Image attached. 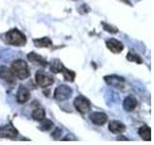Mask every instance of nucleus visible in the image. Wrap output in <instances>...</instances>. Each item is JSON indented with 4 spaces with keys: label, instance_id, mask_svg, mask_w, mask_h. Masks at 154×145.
I'll return each instance as SVG.
<instances>
[{
    "label": "nucleus",
    "instance_id": "1",
    "mask_svg": "<svg viewBox=\"0 0 154 145\" xmlns=\"http://www.w3.org/2000/svg\"><path fill=\"white\" fill-rule=\"evenodd\" d=\"M49 69L50 72H53V74H62L64 76V79L66 81L69 82H73L75 77H76V74L74 71H71L63 64V62L59 59H53L51 60L49 63Z\"/></svg>",
    "mask_w": 154,
    "mask_h": 145
},
{
    "label": "nucleus",
    "instance_id": "2",
    "mask_svg": "<svg viewBox=\"0 0 154 145\" xmlns=\"http://www.w3.org/2000/svg\"><path fill=\"white\" fill-rule=\"evenodd\" d=\"M4 42L8 45L14 46V47H23L26 45L27 38L24 34L18 30L17 28H12L3 35Z\"/></svg>",
    "mask_w": 154,
    "mask_h": 145
},
{
    "label": "nucleus",
    "instance_id": "3",
    "mask_svg": "<svg viewBox=\"0 0 154 145\" xmlns=\"http://www.w3.org/2000/svg\"><path fill=\"white\" fill-rule=\"evenodd\" d=\"M11 70L19 80H24L30 76V70L27 63L22 59H17L12 62Z\"/></svg>",
    "mask_w": 154,
    "mask_h": 145
},
{
    "label": "nucleus",
    "instance_id": "4",
    "mask_svg": "<svg viewBox=\"0 0 154 145\" xmlns=\"http://www.w3.org/2000/svg\"><path fill=\"white\" fill-rule=\"evenodd\" d=\"M73 105H74L75 109L81 114L88 113L91 108L90 100L88 98H86V97L83 95H79L76 97L73 101Z\"/></svg>",
    "mask_w": 154,
    "mask_h": 145
},
{
    "label": "nucleus",
    "instance_id": "5",
    "mask_svg": "<svg viewBox=\"0 0 154 145\" xmlns=\"http://www.w3.org/2000/svg\"><path fill=\"white\" fill-rule=\"evenodd\" d=\"M35 80L37 85L42 87V88H47L54 83V77L42 70L37 71L35 75Z\"/></svg>",
    "mask_w": 154,
    "mask_h": 145
},
{
    "label": "nucleus",
    "instance_id": "6",
    "mask_svg": "<svg viewBox=\"0 0 154 145\" xmlns=\"http://www.w3.org/2000/svg\"><path fill=\"white\" fill-rule=\"evenodd\" d=\"M72 93H73V90L71 89V87L65 85V84H62V85H59L58 87H56L54 94H53V97H54V99L56 101L64 102V101L69 100L72 96Z\"/></svg>",
    "mask_w": 154,
    "mask_h": 145
},
{
    "label": "nucleus",
    "instance_id": "7",
    "mask_svg": "<svg viewBox=\"0 0 154 145\" xmlns=\"http://www.w3.org/2000/svg\"><path fill=\"white\" fill-rule=\"evenodd\" d=\"M103 79L108 85L114 87V88L119 89V90H124V87H125L124 77L119 76L118 75H108V76H105L103 77Z\"/></svg>",
    "mask_w": 154,
    "mask_h": 145
},
{
    "label": "nucleus",
    "instance_id": "8",
    "mask_svg": "<svg viewBox=\"0 0 154 145\" xmlns=\"http://www.w3.org/2000/svg\"><path fill=\"white\" fill-rule=\"evenodd\" d=\"M18 135V130L14 127L13 124H7L0 127V138L17 139Z\"/></svg>",
    "mask_w": 154,
    "mask_h": 145
},
{
    "label": "nucleus",
    "instance_id": "9",
    "mask_svg": "<svg viewBox=\"0 0 154 145\" xmlns=\"http://www.w3.org/2000/svg\"><path fill=\"white\" fill-rule=\"evenodd\" d=\"M0 79H3L5 82H7L9 84H14L17 82V77L14 75L11 68L5 66L0 68Z\"/></svg>",
    "mask_w": 154,
    "mask_h": 145
},
{
    "label": "nucleus",
    "instance_id": "10",
    "mask_svg": "<svg viewBox=\"0 0 154 145\" xmlns=\"http://www.w3.org/2000/svg\"><path fill=\"white\" fill-rule=\"evenodd\" d=\"M105 45L111 52L116 53V54L120 53L124 48L123 44L120 41L117 40V39H114V38H111V39H108V40H106Z\"/></svg>",
    "mask_w": 154,
    "mask_h": 145
},
{
    "label": "nucleus",
    "instance_id": "11",
    "mask_svg": "<svg viewBox=\"0 0 154 145\" xmlns=\"http://www.w3.org/2000/svg\"><path fill=\"white\" fill-rule=\"evenodd\" d=\"M91 122L96 126H103L107 123L108 116L104 112H98V111H94L89 116Z\"/></svg>",
    "mask_w": 154,
    "mask_h": 145
},
{
    "label": "nucleus",
    "instance_id": "12",
    "mask_svg": "<svg viewBox=\"0 0 154 145\" xmlns=\"http://www.w3.org/2000/svg\"><path fill=\"white\" fill-rule=\"evenodd\" d=\"M27 59L29 62H31L35 65L41 66L42 68H46L48 66V62L46 61L45 58H43L42 55L38 54L35 51L29 52L27 54Z\"/></svg>",
    "mask_w": 154,
    "mask_h": 145
},
{
    "label": "nucleus",
    "instance_id": "13",
    "mask_svg": "<svg viewBox=\"0 0 154 145\" xmlns=\"http://www.w3.org/2000/svg\"><path fill=\"white\" fill-rule=\"evenodd\" d=\"M30 100V91L25 86L19 85L17 92V102L19 105H23Z\"/></svg>",
    "mask_w": 154,
    "mask_h": 145
},
{
    "label": "nucleus",
    "instance_id": "14",
    "mask_svg": "<svg viewBox=\"0 0 154 145\" xmlns=\"http://www.w3.org/2000/svg\"><path fill=\"white\" fill-rule=\"evenodd\" d=\"M122 106H123L125 111H127V112H131V111H133L138 106V101L134 96L129 95L123 100Z\"/></svg>",
    "mask_w": 154,
    "mask_h": 145
},
{
    "label": "nucleus",
    "instance_id": "15",
    "mask_svg": "<svg viewBox=\"0 0 154 145\" xmlns=\"http://www.w3.org/2000/svg\"><path fill=\"white\" fill-rule=\"evenodd\" d=\"M109 130L111 133L113 134H120L125 132V130H126V127H125V125L122 122H119V121H117V120H113L111 121L109 123Z\"/></svg>",
    "mask_w": 154,
    "mask_h": 145
},
{
    "label": "nucleus",
    "instance_id": "16",
    "mask_svg": "<svg viewBox=\"0 0 154 145\" xmlns=\"http://www.w3.org/2000/svg\"><path fill=\"white\" fill-rule=\"evenodd\" d=\"M138 134L143 141H151V129L146 125H143L138 130Z\"/></svg>",
    "mask_w": 154,
    "mask_h": 145
},
{
    "label": "nucleus",
    "instance_id": "17",
    "mask_svg": "<svg viewBox=\"0 0 154 145\" xmlns=\"http://www.w3.org/2000/svg\"><path fill=\"white\" fill-rule=\"evenodd\" d=\"M33 44L35 45L37 47H51L53 46L52 40L48 37H42V38H38V39H34Z\"/></svg>",
    "mask_w": 154,
    "mask_h": 145
},
{
    "label": "nucleus",
    "instance_id": "18",
    "mask_svg": "<svg viewBox=\"0 0 154 145\" xmlns=\"http://www.w3.org/2000/svg\"><path fill=\"white\" fill-rule=\"evenodd\" d=\"M32 118L35 121H38V122H41L43 118H45V108H41L40 105H38L37 108H35L32 111Z\"/></svg>",
    "mask_w": 154,
    "mask_h": 145
},
{
    "label": "nucleus",
    "instance_id": "19",
    "mask_svg": "<svg viewBox=\"0 0 154 145\" xmlns=\"http://www.w3.org/2000/svg\"><path fill=\"white\" fill-rule=\"evenodd\" d=\"M41 125L38 126V129L42 132H47V130H51L53 127H54V123L52 122L51 120L49 119H46V118H43L42 121H41Z\"/></svg>",
    "mask_w": 154,
    "mask_h": 145
},
{
    "label": "nucleus",
    "instance_id": "20",
    "mask_svg": "<svg viewBox=\"0 0 154 145\" xmlns=\"http://www.w3.org/2000/svg\"><path fill=\"white\" fill-rule=\"evenodd\" d=\"M126 59L129 62H135V63H137V64H142V63H143L142 57L140 56V55H138V54H136V53L132 52V51H129L127 53Z\"/></svg>",
    "mask_w": 154,
    "mask_h": 145
},
{
    "label": "nucleus",
    "instance_id": "21",
    "mask_svg": "<svg viewBox=\"0 0 154 145\" xmlns=\"http://www.w3.org/2000/svg\"><path fill=\"white\" fill-rule=\"evenodd\" d=\"M101 24H102V27H103V29L106 32H108L110 34H117V33H119V28L116 27L115 25H112V24H109V23H106L104 21H101Z\"/></svg>",
    "mask_w": 154,
    "mask_h": 145
},
{
    "label": "nucleus",
    "instance_id": "22",
    "mask_svg": "<svg viewBox=\"0 0 154 145\" xmlns=\"http://www.w3.org/2000/svg\"><path fill=\"white\" fill-rule=\"evenodd\" d=\"M91 12V8L87 4H82L81 6L78 8V13L81 14H85Z\"/></svg>",
    "mask_w": 154,
    "mask_h": 145
},
{
    "label": "nucleus",
    "instance_id": "23",
    "mask_svg": "<svg viewBox=\"0 0 154 145\" xmlns=\"http://www.w3.org/2000/svg\"><path fill=\"white\" fill-rule=\"evenodd\" d=\"M62 134H63L62 129H60V128H56V129L54 130V132H53V133L51 134V137H52L53 138H54V139L58 140V139H60V138L62 137Z\"/></svg>",
    "mask_w": 154,
    "mask_h": 145
},
{
    "label": "nucleus",
    "instance_id": "24",
    "mask_svg": "<svg viewBox=\"0 0 154 145\" xmlns=\"http://www.w3.org/2000/svg\"><path fill=\"white\" fill-rule=\"evenodd\" d=\"M122 3H125L126 5H128V6H132V3L130 2V0H120Z\"/></svg>",
    "mask_w": 154,
    "mask_h": 145
},
{
    "label": "nucleus",
    "instance_id": "25",
    "mask_svg": "<svg viewBox=\"0 0 154 145\" xmlns=\"http://www.w3.org/2000/svg\"><path fill=\"white\" fill-rule=\"evenodd\" d=\"M118 140H128L125 137H118Z\"/></svg>",
    "mask_w": 154,
    "mask_h": 145
}]
</instances>
